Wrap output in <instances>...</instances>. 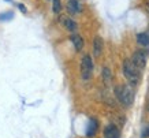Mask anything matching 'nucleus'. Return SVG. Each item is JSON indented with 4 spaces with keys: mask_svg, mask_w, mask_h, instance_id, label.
Segmentation results:
<instances>
[{
    "mask_svg": "<svg viewBox=\"0 0 149 138\" xmlns=\"http://www.w3.org/2000/svg\"><path fill=\"white\" fill-rule=\"evenodd\" d=\"M115 96L125 107H130L134 101V93L129 85H120L115 88Z\"/></svg>",
    "mask_w": 149,
    "mask_h": 138,
    "instance_id": "1",
    "label": "nucleus"
},
{
    "mask_svg": "<svg viewBox=\"0 0 149 138\" xmlns=\"http://www.w3.org/2000/svg\"><path fill=\"white\" fill-rule=\"evenodd\" d=\"M18 7H19V10H21L22 13H26V7H25V6H22V4H18Z\"/></svg>",
    "mask_w": 149,
    "mask_h": 138,
    "instance_id": "16",
    "label": "nucleus"
},
{
    "mask_svg": "<svg viewBox=\"0 0 149 138\" xmlns=\"http://www.w3.org/2000/svg\"><path fill=\"white\" fill-rule=\"evenodd\" d=\"M142 137H144V138H149V126L144 130V133H142Z\"/></svg>",
    "mask_w": 149,
    "mask_h": 138,
    "instance_id": "15",
    "label": "nucleus"
},
{
    "mask_svg": "<svg viewBox=\"0 0 149 138\" xmlns=\"http://www.w3.org/2000/svg\"><path fill=\"white\" fill-rule=\"evenodd\" d=\"M146 108H148V111H149V102H148V107H146Z\"/></svg>",
    "mask_w": 149,
    "mask_h": 138,
    "instance_id": "18",
    "label": "nucleus"
},
{
    "mask_svg": "<svg viewBox=\"0 0 149 138\" xmlns=\"http://www.w3.org/2000/svg\"><path fill=\"white\" fill-rule=\"evenodd\" d=\"M145 8H146V11L149 13V0H146V1H145Z\"/></svg>",
    "mask_w": 149,
    "mask_h": 138,
    "instance_id": "17",
    "label": "nucleus"
},
{
    "mask_svg": "<svg viewBox=\"0 0 149 138\" xmlns=\"http://www.w3.org/2000/svg\"><path fill=\"white\" fill-rule=\"evenodd\" d=\"M14 18V13L13 11H7V13L0 14V21H10Z\"/></svg>",
    "mask_w": 149,
    "mask_h": 138,
    "instance_id": "14",
    "label": "nucleus"
},
{
    "mask_svg": "<svg viewBox=\"0 0 149 138\" xmlns=\"http://www.w3.org/2000/svg\"><path fill=\"white\" fill-rule=\"evenodd\" d=\"M104 137L105 138H120V131L115 125H108L104 129Z\"/></svg>",
    "mask_w": 149,
    "mask_h": 138,
    "instance_id": "5",
    "label": "nucleus"
},
{
    "mask_svg": "<svg viewBox=\"0 0 149 138\" xmlns=\"http://www.w3.org/2000/svg\"><path fill=\"white\" fill-rule=\"evenodd\" d=\"M137 43L141 47H149V33H138L137 34Z\"/></svg>",
    "mask_w": 149,
    "mask_h": 138,
    "instance_id": "11",
    "label": "nucleus"
},
{
    "mask_svg": "<svg viewBox=\"0 0 149 138\" xmlns=\"http://www.w3.org/2000/svg\"><path fill=\"white\" fill-rule=\"evenodd\" d=\"M67 11L70 14H78L82 11V4L79 0H68L67 1Z\"/></svg>",
    "mask_w": 149,
    "mask_h": 138,
    "instance_id": "6",
    "label": "nucleus"
},
{
    "mask_svg": "<svg viewBox=\"0 0 149 138\" xmlns=\"http://www.w3.org/2000/svg\"><path fill=\"white\" fill-rule=\"evenodd\" d=\"M123 74L131 85H137L140 81V68L133 63V60L126 59L123 62Z\"/></svg>",
    "mask_w": 149,
    "mask_h": 138,
    "instance_id": "2",
    "label": "nucleus"
},
{
    "mask_svg": "<svg viewBox=\"0 0 149 138\" xmlns=\"http://www.w3.org/2000/svg\"><path fill=\"white\" fill-rule=\"evenodd\" d=\"M71 43H72V45H74L75 51H77V52H81L82 48H84V38H82L79 34H72Z\"/></svg>",
    "mask_w": 149,
    "mask_h": 138,
    "instance_id": "8",
    "label": "nucleus"
},
{
    "mask_svg": "<svg viewBox=\"0 0 149 138\" xmlns=\"http://www.w3.org/2000/svg\"><path fill=\"white\" fill-rule=\"evenodd\" d=\"M131 60H133V63H134L140 70H142V68L146 66V55L144 54V51H136V52L133 54Z\"/></svg>",
    "mask_w": 149,
    "mask_h": 138,
    "instance_id": "4",
    "label": "nucleus"
},
{
    "mask_svg": "<svg viewBox=\"0 0 149 138\" xmlns=\"http://www.w3.org/2000/svg\"><path fill=\"white\" fill-rule=\"evenodd\" d=\"M97 127H99V125H97V120L92 118V119L89 120V126H88L86 135H88V137H93V135L96 134V131H97Z\"/></svg>",
    "mask_w": 149,
    "mask_h": 138,
    "instance_id": "9",
    "label": "nucleus"
},
{
    "mask_svg": "<svg viewBox=\"0 0 149 138\" xmlns=\"http://www.w3.org/2000/svg\"><path fill=\"white\" fill-rule=\"evenodd\" d=\"M93 72V62L91 55H85L81 60V77L84 79H89Z\"/></svg>",
    "mask_w": 149,
    "mask_h": 138,
    "instance_id": "3",
    "label": "nucleus"
},
{
    "mask_svg": "<svg viewBox=\"0 0 149 138\" xmlns=\"http://www.w3.org/2000/svg\"><path fill=\"white\" fill-rule=\"evenodd\" d=\"M101 52H103V40H101V37L96 36L93 40V55L96 58H100Z\"/></svg>",
    "mask_w": 149,
    "mask_h": 138,
    "instance_id": "7",
    "label": "nucleus"
},
{
    "mask_svg": "<svg viewBox=\"0 0 149 138\" xmlns=\"http://www.w3.org/2000/svg\"><path fill=\"white\" fill-rule=\"evenodd\" d=\"M62 22H63L64 27H66L68 31H71V33H75V31H77V23L74 22L72 19H70V18H62Z\"/></svg>",
    "mask_w": 149,
    "mask_h": 138,
    "instance_id": "10",
    "label": "nucleus"
},
{
    "mask_svg": "<svg viewBox=\"0 0 149 138\" xmlns=\"http://www.w3.org/2000/svg\"><path fill=\"white\" fill-rule=\"evenodd\" d=\"M103 79L107 85H108L109 82H111V79H112V72H111V70H109L108 67H104L103 68Z\"/></svg>",
    "mask_w": 149,
    "mask_h": 138,
    "instance_id": "12",
    "label": "nucleus"
},
{
    "mask_svg": "<svg viewBox=\"0 0 149 138\" xmlns=\"http://www.w3.org/2000/svg\"><path fill=\"white\" fill-rule=\"evenodd\" d=\"M52 11L55 14H59L62 11V1L60 0H52Z\"/></svg>",
    "mask_w": 149,
    "mask_h": 138,
    "instance_id": "13",
    "label": "nucleus"
}]
</instances>
